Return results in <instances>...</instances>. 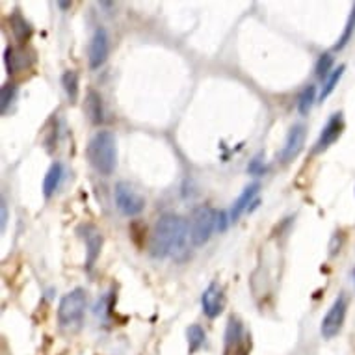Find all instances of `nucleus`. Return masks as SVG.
Listing matches in <instances>:
<instances>
[{
    "mask_svg": "<svg viewBox=\"0 0 355 355\" xmlns=\"http://www.w3.org/2000/svg\"><path fill=\"white\" fill-rule=\"evenodd\" d=\"M15 95H17V86L15 84H4L2 90H0V108H2V114H6L10 104L15 101Z\"/></svg>",
    "mask_w": 355,
    "mask_h": 355,
    "instance_id": "nucleus-23",
    "label": "nucleus"
},
{
    "mask_svg": "<svg viewBox=\"0 0 355 355\" xmlns=\"http://www.w3.org/2000/svg\"><path fill=\"white\" fill-rule=\"evenodd\" d=\"M58 6H60L61 10H68V8H71V2H58Z\"/></svg>",
    "mask_w": 355,
    "mask_h": 355,
    "instance_id": "nucleus-29",
    "label": "nucleus"
},
{
    "mask_svg": "<svg viewBox=\"0 0 355 355\" xmlns=\"http://www.w3.org/2000/svg\"><path fill=\"white\" fill-rule=\"evenodd\" d=\"M247 172L250 173H253V175H261V173L264 172V165H263V162H261V159H255L252 162V164L247 165Z\"/></svg>",
    "mask_w": 355,
    "mask_h": 355,
    "instance_id": "nucleus-26",
    "label": "nucleus"
},
{
    "mask_svg": "<svg viewBox=\"0 0 355 355\" xmlns=\"http://www.w3.org/2000/svg\"><path fill=\"white\" fill-rule=\"evenodd\" d=\"M331 68H333V54L331 52H324V54L320 56L318 61H316V65H314V71H316V77L318 79H327L333 71H331Z\"/></svg>",
    "mask_w": 355,
    "mask_h": 355,
    "instance_id": "nucleus-22",
    "label": "nucleus"
},
{
    "mask_svg": "<svg viewBox=\"0 0 355 355\" xmlns=\"http://www.w3.org/2000/svg\"><path fill=\"white\" fill-rule=\"evenodd\" d=\"M354 279H355V270H354Z\"/></svg>",
    "mask_w": 355,
    "mask_h": 355,
    "instance_id": "nucleus-30",
    "label": "nucleus"
},
{
    "mask_svg": "<svg viewBox=\"0 0 355 355\" xmlns=\"http://www.w3.org/2000/svg\"><path fill=\"white\" fill-rule=\"evenodd\" d=\"M201 307L205 316L208 318H216L220 316L223 307H225V296H223V288L218 283H210L201 296Z\"/></svg>",
    "mask_w": 355,
    "mask_h": 355,
    "instance_id": "nucleus-10",
    "label": "nucleus"
},
{
    "mask_svg": "<svg viewBox=\"0 0 355 355\" xmlns=\"http://www.w3.org/2000/svg\"><path fill=\"white\" fill-rule=\"evenodd\" d=\"M110 52V45H108V34L104 30L103 26H99L93 32L90 45H88V61H90V68L99 69L103 65L106 58Z\"/></svg>",
    "mask_w": 355,
    "mask_h": 355,
    "instance_id": "nucleus-8",
    "label": "nucleus"
},
{
    "mask_svg": "<svg viewBox=\"0 0 355 355\" xmlns=\"http://www.w3.org/2000/svg\"><path fill=\"white\" fill-rule=\"evenodd\" d=\"M32 61H34V58L28 56L25 47H6V50H4V63H6L8 74L25 71V69L30 68Z\"/></svg>",
    "mask_w": 355,
    "mask_h": 355,
    "instance_id": "nucleus-12",
    "label": "nucleus"
},
{
    "mask_svg": "<svg viewBox=\"0 0 355 355\" xmlns=\"http://www.w3.org/2000/svg\"><path fill=\"white\" fill-rule=\"evenodd\" d=\"M314 101H316V86L309 84V86L303 88V92L298 97V110H300L301 116H307L311 112Z\"/></svg>",
    "mask_w": 355,
    "mask_h": 355,
    "instance_id": "nucleus-19",
    "label": "nucleus"
},
{
    "mask_svg": "<svg viewBox=\"0 0 355 355\" xmlns=\"http://www.w3.org/2000/svg\"><path fill=\"white\" fill-rule=\"evenodd\" d=\"M61 86H63V92H65L69 101L77 103V99H79V73L73 69L65 71L61 74Z\"/></svg>",
    "mask_w": 355,
    "mask_h": 355,
    "instance_id": "nucleus-17",
    "label": "nucleus"
},
{
    "mask_svg": "<svg viewBox=\"0 0 355 355\" xmlns=\"http://www.w3.org/2000/svg\"><path fill=\"white\" fill-rule=\"evenodd\" d=\"M344 132V116L343 112H335L333 116L327 119V123L324 125V129L320 132L318 140L314 143V153H322L325 149H329L335 141L343 136Z\"/></svg>",
    "mask_w": 355,
    "mask_h": 355,
    "instance_id": "nucleus-7",
    "label": "nucleus"
},
{
    "mask_svg": "<svg viewBox=\"0 0 355 355\" xmlns=\"http://www.w3.org/2000/svg\"><path fill=\"white\" fill-rule=\"evenodd\" d=\"M186 338H188V352H190V354H196L197 349L205 344L207 335H205V331H203L201 325L194 324L186 329Z\"/></svg>",
    "mask_w": 355,
    "mask_h": 355,
    "instance_id": "nucleus-18",
    "label": "nucleus"
},
{
    "mask_svg": "<svg viewBox=\"0 0 355 355\" xmlns=\"http://www.w3.org/2000/svg\"><path fill=\"white\" fill-rule=\"evenodd\" d=\"M258 190H261V184L253 183L250 186H245L244 192L240 194L239 199L233 203V208H231V216H229V221H236L240 216L244 214L245 210H250V205H255V197H257Z\"/></svg>",
    "mask_w": 355,
    "mask_h": 355,
    "instance_id": "nucleus-13",
    "label": "nucleus"
},
{
    "mask_svg": "<svg viewBox=\"0 0 355 355\" xmlns=\"http://www.w3.org/2000/svg\"><path fill=\"white\" fill-rule=\"evenodd\" d=\"M86 307L88 296L84 288H74L69 294L63 296L58 305V322L61 327L69 331L79 329L86 314Z\"/></svg>",
    "mask_w": 355,
    "mask_h": 355,
    "instance_id": "nucleus-3",
    "label": "nucleus"
},
{
    "mask_svg": "<svg viewBox=\"0 0 355 355\" xmlns=\"http://www.w3.org/2000/svg\"><path fill=\"white\" fill-rule=\"evenodd\" d=\"M0 212H2V221H0V229L4 231L6 229V221H8V208H6V203L2 201L0 205Z\"/></svg>",
    "mask_w": 355,
    "mask_h": 355,
    "instance_id": "nucleus-28",
    "label": "nucleus"
},
{
    "mask_svg": "<svg viewBox=\"0 0 355 355\" xmlns=\"http://www.w3.org/2000/svg\"><path fill=\"white\" fill-rule=\"evenodd\" d=\"M225 343L227 346H236V344L242 343V324H240V320L234 318V316L229 320V325H227Z\"/></svg>",
    "mask_w": 355,
    "mask_h": 355,
    "instance_id": "nucleus-21",
    "label": "nucleus"
},
{
    "mask_svg": "<svg viewBox=\"0 0 355 355\" xmlns=\"http://www.w3.org/2000/svg\"><path fill=\"white\" fill-rule=\"evenodd\" d=\"M190 229V242L196 247H201L210 240L216 229V210L210 207L196 208L188 221Z\"/></svg>",
    "mask_w": 355,
    "mask_h": 355,
    "instance_id": "nucleus-4",
    "label": "nucleus"
},
{
    "mask_svg": "<svg viewBox=\"0 0 355 355\" xmlns=\"http://www.w3.org/2000/svg\"><path fill=\"white\" fill-rule=\"evenodd\" d=\"M84 112H86L88 119H90L93 125H101V123H104V108L101 93L95 92V90H88L86 101H84Z\"/></svg>",
    "mask_w": 355,
    "mask_h": 355,
    "instance_id": "nucleus-14",
    "label": "nucleus"
},
{
    "mask_svg": "<svg viewBox=\"0 0 355 355\" xmlns=\"http://www.w3.org/2000/svg\"><path fill=\"white\" fill-rule=\"evenodd\" d=\"M225 355H247V349H245L242 344H236V346H227Z\"/></svg>",
    "mask_w": 355,
    "mask_h": 355,
    "instance_id": "nucleus-27",
    "label": "nucleus"
},
{
    "mask_svg": "<svg viewBox=\"0 0 355 355\" xmlns=\"http://www.w3.org/2000/svg\"><path fill=\"white\" fill-rule=\"evenodd\" d=\"M114 199L116 207L121 210L125 216H138L145 208V199L141 194L130 186L129 183H117L114 188Z\"/></svg>",
    "mask_w": 355,
    "mask_h": 355,
    "instance_id": "nucleus-5",
    "label": "nucleus"
},
{
    "mask_svg": "<svg viewBox=\"0 0 355 355\" xmlns=\"http://www.w3.org/2000/svg\"><path fill=\"white\" fill-rule=\"evenodd\" d=\"M305 136L307 130L301 123H296L294 127L288 130L285 145H283L281 153H279L281 162H285V164H287V162H292V160L300 154V151L303 149V145H305Z\"/></svg>",
    "mask_w": 355,
    "mask_h": 355,
    "instance_id": "nucleus-9",
    "label": "nucleus"
},
{
    "mask_svg": "<svg viewBox=\"0 0 355 355\" xmlns=\"http://www.w3.org/2000/svg\"><path fill=\"white\" fill-rule=\"evenodd\" d=\"M344 71H346V65H338V68L325 79L324 86H322V92H320V101H324L325 97H329L331 93H333V90L337 88L338 80L343 79Z\"/></svg>",
    "mask_w": 355,
    "mask_h": 355,
    "instance_id": "nucleus-20",
    "label": "nucleus"
},
{
    "mask_svg": "<svg viewBox=\"0 0 355 355\" xmlns=\"http://www.w3.org/2000/svg\"><path fill=\"white\" fill-rule=\"evenodd\" d=\"M227 214L223 210H216V229L218 231H225L227 229Z\"/></svg>",
    "mask_w": 355,
    "mask_h": 355,
    "instance_id": "nucleus-25",
    "label": "nucleus"
},
{
    "mask_svg": "<svg viewBox=\"0 0 355 355\" xmlns=\"http://www.w3.org/2000/svg\"><path fill=\"white\" fill-rule=\"evenodd\" d=\"M80 236L86 242V266L92 268L103 250V233L95 225H84L80 227Z\"/></svg>",
    "mask_w": 355,
    "mask_h": 355,
    "instance_id": "nucleus-11",
    "label": "nucleus"
},
{
    "mask_svg": "<svg viewBox=\"0 0 355 355\" xmlns=\"http://www.w3.org/2000/svg\"><path fill=\"white\" fill-rule=\"evenodd\" d=\"M346 309H348L346 298L341 294L333 301V305L329 307V311L325 312L324 320H322V325H320L322 337L333 338L335 335H338V331L343 329L344 320H346Z\"/></svg>",
    "mask_w": 355,
    "mask_h": 355,
    "instance_id": "nucleus-6",
    "label": "nucleus"
},
{
    "mask_svg": "<svg viewBox=\"0 0 355 355\" xmlns=\"http://www.w3.org/2000/svg\"><path fill=\"white\" fill-rule=\"evenodd\" d=\"M354 30H355V4L352 6V13H349V19H348V23H346V28H344L343 36H341V39H338V43L335 45V50L344 49V47L348 45V41L352 39V36H354Z\"/></svg>",
    "mask_w": 355,
    "mask_h": 355,
    "instance_id": "nucleus-24",
    "label": "nucleus"
},
{
    "mask_svg": "<svg viewBox=\"0 0 355 355\" xmlns=\"http://www.w3.org/2000/svg\"><path fill=\"white\" fill-rule=\"evenodd\" d=\"M86 154L90 164L101 175H112L117 165L116 136L110 130H99L88 143Z\"/></svg>",
    "mask_w": 355,
    "mask_h": 355,
    "instance_id": "nucleus-2",
    "label": "nucleus"
},
{
    "mask_svg": "<svg viewBox=\"0 0 355 355\" xmlns=\"http://www.w3.org/2000/svg\"><path fill=\"white\" fill-rule=\"evenodd\" d=\"M61 179H63V165L60 162H54L50 165L49 172L45 175L43 179V196L49 199L50 196H54L56 190L60 188Z\"/></svg>",
    "mask_w": 355,
    "mask_h": 355,
    "instance_id": "nucleus-16",
    "label": "nucleus"
},
{
    "mask_svg": "<svg viewBox=\"0 0 355 355\" xmlns=\"http://www.w3.org/2000/svg\"><path fill=\"white\" fill-rule=\"evenodd\" d=\"M188 240H190L188 221L177 214H164L154 223L149 252L156 258L173 257L183 252Z\"/></svg>",
    "mask_w": 355,
    "mask_h": 355,
    "instance_id": "nucleus-1",
    "label": "nucleus"
},
{
    "mask_svg": "<svg viewBox=\"0 0 355 355\" xmlns=\"http://www.w3.org/2000/svg\"><path fill=\"white\" fill-rule=\"evenodd\" d=\"M10 28H12L13 37L17 39L19 43H25V41L30 39L32 26L19 10H13V13L10 15Z\"/></svg>",
    "mask_w": 355,
    "mask_h": 355,
    "instance_id": "nucleus-15",
    "label": "nucleus"
}]
</instances>
